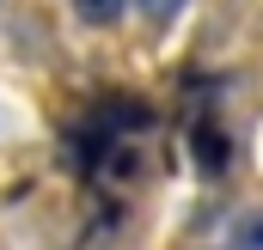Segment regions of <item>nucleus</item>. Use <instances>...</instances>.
Masks as SVG:
<instances>
[{
    "mask_svg": "<svg viewBox=\"0 0 263 250\" xmlns=\"http://www.w3.org/2000/svg\"><path fill=\"white\" fill-rule=\"evenodd\" d=\"M233 238H239V244H263V214H251V220H245Z\"/></svg>",
    "mask_w": 263,
    "mask_h": 250,
    "instance_id": "obj_3",
    "label": "nucleus"
},
{
    "mask_svg": "<svg viewBox=\"0 0 263 250\" xmlns=\"http://www.w3.org/2000/svg\"><path fill=\"white\" fill-rule=\"evenodd\" d=\"M196 159H202V171H227V134H220V128H214V134L202 128L196 134Z\"/></svg>",
    "mask_w": 263,
    "mask_h": 250,
    "instance_id": "obj_1",
    "label": "nucleus"
},
{
    "mask_svg": "<svg viewBox=\"0 0 263 250\" xmlns=\"http://www.w3.org/2000/svg\"><path fill=\"white\" fill-rule=\"evenodd\" d=\"M141 6H147V12H153V18H172V12H178V6H184V0H141Z\"/></svg>",
    "mask_w": 263,
    "mask_h": 250,
    "instance_id": "obj_4",
    "label": "nucleus"
},
{
    "mask_svg": "<svg viewBox=\"0 0 263 250\" xmlns=\"http://www.w3.org/2000/svg\"><path fill=\"white\" fill-rule=\"evenodd\" d=\"M123 6H129V0H73V12H80L86 25H117Z\"/></svg>",
    "mask_w": 263,
    "mask_h": 250,
    "instance_id": "obj_2",
    "label": "nucleus"
}]
</instances>
